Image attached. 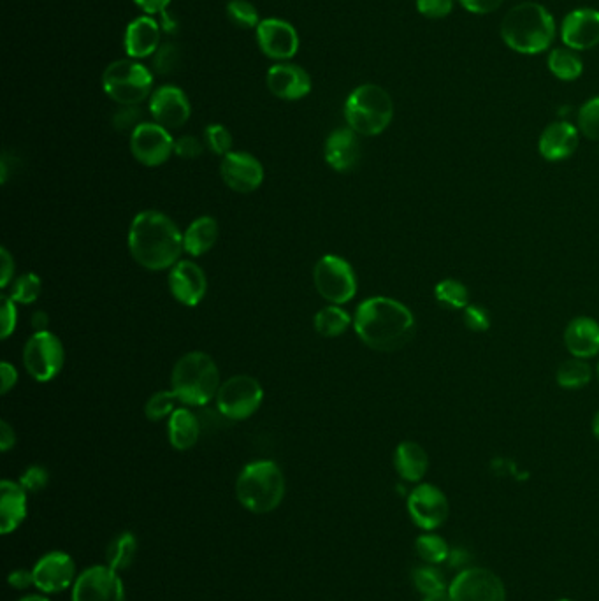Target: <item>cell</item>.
Listing matches in <instances>:
<instances>
[{
	"label": "cell",
	"mask_w": 599,
	"mask_h": 601,
	"mask_svg": "<svg viewBox=\"0 0 599 601\" xmlns=\"http://www.w3.org/2000/svg\"><path fill=\"white\" fill-rule=\"evenodd\" d=\"M355 334L376 352H396L415 336V317L408 306L392 297H369L357 306Z\"/></svg>",
	"instance_id": "1"
},
{
	"label": "cell",
	"mask_w": 599,
	"mask_h": 601,
	"mask_svg": "<svg viewBox=\"0 0 599 601\" xmlns=\"http://www.w3.org/2000/svg\"><path fill=\"white\" fill-rule=\"evenodd\" d=\"M129 252L141 268L166 271L176 266L185 252L183 234L166 213L141 211L130 224Z\"/></svg>",
	"instance_id": "2"
},
{
	"label": "cell",
	"mask_w": 599,
	"mask_h": 601,
	"mask_svg": "<svg viewBox=\"0 0 599 601\" xmlns=\"http://www.w3.org/2000/svg\"><path fill=\"white\" fill-rule=\"evenodd\" d=\"M499 34L510 50L520 55H540L556 39V20L542 4L520 2L506 13Z\"/></svg>",
	"instance_id": "3"
},
{
	"label": "cell",
	"mask_w": 599,
	"mask_h": 601,
	"mask_svg": "<svg viewBox=\"0 0 599 601\" xmlns=\"http://www.w3.org/2000/svg\"><path fill=\"white\" fill-rule=\"evenodd\" d=\"M171 391L187 406H204L217 399L220 371L206 352H188L174 364Z\"/></svg>",
	"instance_id": "4"
},
{
	"label": "cell",
	"mask_w": 599,
	"mask_h": 601,
	"mask_svg": "<svg viewBox=\"0 0 599 601\" xmlns=\"http://www.w3.org/2000/svg\"><path fill=\"white\" fill-rule=\"evenodd\" d=\"M239 503L253 514H269L285 496V477L273 461L246 464L236 482Z\"/></svg>",
	"instance_id": "5"
},
{
	"label": "cell",
	"mask_w": 599,
	"mask_h": 601,
	"mask_svg": "<svg viewBox=\"0 0 599 601\" xmlns=\"http://www.w3.org/2000/svg\"><path fill=\"white\" fill-rule=\"evenodd\" d=\"M345 118L348 127L359 136H378L394 118V102L385 88L366 83L348 95Z\"/></svg>",
	"instance_id": "6"
},
{
	"label": "cell",
	"mask_w": 599,
	"mask_h": 601,
	"mask_svg": "<svg viewBox=\"0 0 599 601\" xmlns=\"http://www.w3.org/2000/svg\"><path fill=\"white\" fill-rule=\"evenodd\" d=\"M102 87L118 104L138 106L152 94L153 76L134 60H116L102 74Z\"/></svg>",
	"instance_id": "7"
},
{
	"label": "cell",
	"mask_w": 599,
	"mask_h": 601,
	"mask_svg": "<svg viewBox=\"0 0 599 601\" xmlns=\"http://www.w3.org/2000/svg\"><path fill=\"white\" fill-rule=\"evenodd\" d=\"M317 292L331 305H347L357 294V276L352 264L340 255H324L313 269Z\"/></svg>",
	"instance_id": "8"
},
{
	"label": "cell",
	"mask_w": 599,
	"mask_h": 601,
	"mask_svg": "<svg viewBox=\"0 0 599 601\" xmlns=\"http://www.w3.org/2000/svg\"><path fill=\"white\" fill-rule=\"evenodd\" d=\"M64 363V345L57 334L50 331L32 334L23 347V366L30 377L41 384L57 378Z\"/></svg>",
	"instance_id": "9"
},
{
	"label": "cell",
	"mask_w": 599,
	"mask_h": 601,
	"mask_svg": "<svg viewBox=\"0 0 599 601\" xmlns=\"http://www.w3.org/2000/svg\"><path fill=\"white\" fill-rule=\"evenodd\" d=\"M264 389L257 378L236 375L220 385L217 394L218 413L229 420H246L259 412Z\"/></svg>",
	"instance_id": "10"
},
{
	"label": "cell",
	"mask_w": 599,
	"mask_h": 601,
	"mask_svg": "<svg viewBox=\"0 0 599 601\" xmlns=\"http://www.w3.org/2000/svg\"><path fill=\"white\" fill-rule=\"evenodd\" d=\"M452 601H506L505 584L496 573L473 566L457 573L448 587Z\"/></svg>",
	"instance_id": "11"
},
{
	"label": "cell",
	"mask_w": 599,
	"mask_h": 601,
	"mask_svg": "<svg viewBox=\"0 0 599 601\" xmlns=\"http://www.w3.org/2000/svg\"><path fill=\"white\" fill-rule=\"evenodd\" d=\"M130 152L139 164L159 167L174 153V139L166 127L155 122H143L130 134Z\"/></svg>",
	"instance_id": "12"
},
{
	"label": "cell",
	"mask_w": 599,
	"mask_h": 601,
	"mask_svg": "<svg viewBox=\"0 0 599 601\" xmlns=\"http://www.w3.org/2000/svg\"><path fill=\"white\" fill-rule=\"evenodd\" d=\"M73 601H125L122 579L109 566H92L74 582Z\"/></svg>",
	"instance_id": "13"
},
{
	"label": "cell",
	"mask_w": 599,
	"mask_h": 601,
	"mask_svg": "<svg viewBox=\"0 0 599 601\" xmlns=\"http://www.w3.org/2000/svg\"><path fill=\"white\" fill-rule=\"evenodd\" d=\"M408 512L412 521L424 531L440 528L448 517V500L440 487L420 484L408 496Z\"/></svg>",
	"instance_id": "14"
},
{
	"label": "cell",
	"mask_w": 599,
	"mask_h": 601,
	"mask_svg": "<svg viewBox=\"0 0 599 601\" xmlns=\"http://www.w3.org/2000/svg\"><path fill=\"white\" fill-rule=\"evenodd\" d=\"M220 176L232 192L252 194L264 182V167L250 153L231 152L222 157Z\"/></svg>",
	"instance_id": "15"
},
{
	"label": "cell",
	"mask_w": 599,
	"mask_h": 601,
	"mask_svg": "<svg viewBox=\"0 0 599 601\" xmlns=\"http://www.w3.org/2000/svg\"><path fill=\"white\" fill-rule=\"evenodd\" d=\"M561 39L564 46L575 51H587L599 44V11L578 8L564 16L561 23Z\"/></svg>",
	"instance_id": "16"
},
{
	"label": "cell",
	"mask_w": 599,
	"mask_h": 601,
	"mask_svg": "<svg viewBox=\"0 0 599 601\" xmlns=\"http://www.w3.org/2000/svg\"><path fill=\"white\" fill-rule=\"evenodd\" d=\"M190 102L181 88L164 85L157 88L150 99V113L155 124L171 129H180L190 118Z\"/></svg>",
	"instance_id": "17"
},
{
	"label": "cell",
	"mask_w": 599,
	"mask_h": 601,
	"mask_svg": "<svg viewBox=\"0 0 599 601\" xmlns=\"http://www.w3.org/2000/svg\"><path fill=\"white\" fill-rule=\"evenodd\" d=\"M169 290L180 305L194 308L208 292V278L195 262L180 261L169 273Z\"/></svg>",
	"instance_id": "18"
},
{
	"label": "cell",
	"mask_w": 599,
	"mask_h": 601,
	"mask_svg": "<svg viewBox=\"0 0 599 601\" xmlns=\"http://www.w3.org/2000/svg\"><path fill=\"white\" fill-rule=\"evenodd\" d=\"M257 41L260 50L269 58L289 60L299 50V36L296 29L285 20L269 18L262 20L257 27Z\"/></svg>",
	"instance_id": "19"
},
{
	"label": "cell",
	"mask_w": 599,
	"mask_h": 601,
	"mask_svg": "<svg viewBox=\"0 0 599 601\" xmlns=\"http://www.w3.org/2000/svg\"><path fill=\"white\" fill-rule=\"evenodd\" d=\"M34 586L43 593H60L71 586L76 577V566L65 552H50L34 566Z\"/></svg>",
	"instance_id": "20"
},
{
	"label": "cell",
	"mask_w": 599,
	"mask_h": 601,
	"mask_svg": "<svg viewBox=\"0 0 599 601\" xmlns=\"http://www.w3.org/2000/svg\"><path fill=\"white\" fill-rule=\"evenodd\" d=\"M325 162L338 173L354 171L361 160L359 134L347 129H336L325 141Z\"/></svg>",
	"instance_id": "21"
},
{
	"label": "cell",
	"mask_w": 599,
	"mask_h": 601,
	"mask_svg": "<svg viewBox=\"0 0 599 601\" xmlns=\"http://www.w3.org/2000/svg\"><path fill=\"white\" fill-rule=\"evenodd\" d=\"M580 143V131L570 122H552L545 127V131L538 141V152L543 159L549 162H561L570 159L577 152Z\"/></svg>",
	"instance_id": "22"
},
{
	"label": "cell",
	"mask_w": 599,
	"mask_h": 601,
	"mask_svg": "<svg viewBox=\"0 0 599 601\" xmlns=\"http://www.w3.org/2000/svg\"><path fill=\"white\" fill-rule=\"evenodd\" d=\"M268 88L283 101H299L311 92L310 74L294 64H276L269 69Z\"/></svg>",
	"instance_id": "23"
},
{
	"label": "cell",
	"mask_w": 599,
	"mask_h": 601,
	"mask_svg": "<svg viewBox=\"0 0 599 601\" xmlns=\"http://www.w3.org/2000/svg\"><path fill=\"white\" fill-rule=\"evenodd\" d=\"M564 345L573 357L591 359L599 354V324L591 317L571 320L564 331Z\"/></svg>",
	"instance_id": "24"
},
{
	"label": "cell",
	"mask_w": 599,
	"mask_h": 601,
	"mask_svg": "<svg viewBox=\"0 0 599 601\" xmlns=\"http://www.w3.org/2000/svg\"><path fill=\"white\" fill-rule=\"evenodd\" d=\"M159 23L152 16H139L125 30V51L130 58H146L160 46Z\"/></svg>",
	"instance_id": "25"
},
{
	"label": "cell",
	"mask_w": 599,
	"mask_h": 601,
	"mask_svg": "<svg viewBox=\"0 0 599 601\" xmlns=\"http://www.w3.org/2000/svg\"><path fill=\"white\" fill-rule=\"evenodd\" d=\"M27 491L20 482L2 480L0 484V529L2 535L13 533L27 515Z\"/></svg>",
	"instance_id": "26"
},
{
	"label": "cell",
	"mask_w": 599,
	"mask_h": 601,
	"mask_svg": "<svg viewBox=\"0 0 599 601\" xmlns=\"http://www.w3.org/2000/svg\"><path fill=\"white\" fill-rule=\"evenodd\" d=\"M394 466L397 475L406 482H420L429 470V456L426 449L417 442H401L394 452Z\"/></svg>",
	"instance_id": "27"
},
{
	"label": "cell",
	"mask_w": 599,
	"mask_h": 601,
	"mask_svg": "<svg viewBox=\"0 0 599 601\" xmlns=\"http://www.w3.org/2000/svg\"><path fill=\"white\" fill-rule=\"evenodd\" d=\"M167 436H169V443L173 445V449H192L201 436V422L197 419V415L190 412L188 408H178L169 417Z\"/></svg>",
	"instance_id": "28"
},
{
	"label": "cell",
	"mask_w": 599,
	"mask_h": 601,
	"mask_svg": "<svg viewBox=\"0 0 599 601\" xmlns=\"http://www.w3.org/2000/svg\"><path fill=\"white\" fill-rule=\"evenodd\" d=\"M218 239V222L213 217H201L188 225L183 234V248L190 257H201L215 247Z\"/></svg>",
	"instance_id": "29"
},
{
	"label": "cell",
	"mask_w": 599,
	"mask_h": 601,
	"mask_svg": "<svg viewBox=\"0 0 599 601\" xmlns=\"http://www.w3.org/2000/svg\"><path fill=\"white\" fill-rule=\"evenodd\" d=\"M547 66L552 76H556L557 80L575 81L584 73V62L578 55L577 51L570 48H556L550 51Z\"/></svg>",
	"instance_id": "30"
},
{
	"label": "cell",
	"mask_w": 599,
	"mask_h": 601,
	"mask_svg": "<svg viewBox=\"0 0 599 601\" xmlns=\"http://www.w3.org/2000/svg\"><path fill=\"white\" fill-rule=\"evenodd\" d=\"M352 322L354 320L350 317V313L338 305L325 306L313 320L315 331L324 338H338L341 334L347 333Z\"/></svg>",
	"instance_id": "31"
},
{
	"label": "cell",
	"mask_w": 599,
	"mask_h": 601,
	"mask_svg": "<svg viewBox=\"0 0 599 601\" xmlns=\"http://www.w3.org/2000/svg\"><path fill=\"white\" fill-rule=\"evenodd\" d=\"M557 385L566 391H578L591 384L592 370L585 359L571 357L564 361L556 373Z\"/></svg>",
	"instance_id": "32"
},
{
	"label": "cell",
	"mask_w": 599,
	"mask_h": 601,
	"mask_svg": "<svg viewBox=\"0 0 599 601\" xmlns=\"http://www.w3.org/2000/svg\"><path fill=\"white\" fill-rule=\"evenodd\" d=\"M138 554V540L132 533H120L115 536L109 544L106 551V561L109 568H113L115 572H123L127 570Z\"/></svg>",
	"instance_id": "33"
},
{
	"label": "cell",
	"mask_w": 599,
	"mask_h": 601,
	"mask_svg": "<svg viewBox=\"0 0 599 601\" xmlns=\"http://www.w3.org/2000/svg\"><path fill=\"white\" fill-rule=\"evenodd\" d=\"M434 299L447 310H464L470 306V290L459 280L447 278L434 287Z\"/></svg>",
	"instance_id": "34"
},
{
	"label": "cell",
	"mask_w": 599,
	"mask_h": 601,
	"mask_svg": "<svg viewBox=\"0 0 599 601\" xmlns=\"http://www.w3.org/2000/svg\"><path fill=\"white\" fill-rule=\"evenodd\" d=\"M415 551L422 561H426L427 565H440V563L448 561V556H450L447 540L443 536L434 535V533L420 535L415 542Z\"/></svg>",
	"instance_id": "35"
},
{
	"label": "cell",
	"mask_w": 599,
	"mask_h": 601,
	"mask_svg": "<svg viewBox=\"0 0 599 601\" xmlns=\"http://www.w3.org/2000/svg\"><path fill=\"white\" fill-rule=\"evenodd\" d=\"M43 294V282L36 273H25L11 283L9 299L16 305H32Z\"/></svg>",
	"instance_id": "36"
},
{
	"label": "cell",
	"mask_w": 599,
	"mask_h": 601,
	"mask_svg": "<svg viewBox=\"0 0 599 601\" xmlns=\"http://www.w3.org/2000/svg\"><path fill=\"white\" fill-rule=\"evenodd\" d=\"M413 586L419 591V593L433 594L440 593V591H447V582L443 573L434 568V565L420 566L415 568L412 573Z\"/></svg>",
	"instance_id": "37"
},
{
	"label": "cell",
	"mask_w": 599,
	"mask_h": 601,
	"mask_svg": "<svg viewBox=\"0 0 599 601\" xmlns=\"http://www.w3.org/2000/svg\"><path fill=\"white\" fill-rule=\"evenodd\" d=\"M180 399L176 398L173 391L155 392L152 398L146 401L145 415L146 419L152 422H159L162 419H169L176 410V403Z\"/></svg>",
	"instance_id": "38"
},
{
	"label": "cell",
	"mask_w": 599,
	"mask_h": 601,
	"mask_svg": "<svg viewBox=\"0 0 599 601\" xmlns=\"http://www.w3.org/2000/svg\"><path fill=\"white\" fill-rule=\"evenodd\" d=\"M227 16L239 29H257L259 27L257 8L248 0H231L227 4Z\"/></svg>",
	"instance_id": "39"
},
{
	"label": "cell",
	"mask_w": 599,
	"mask_h": 601,
	"mask_svg": "<svg viewBox=\"0 0 599 601\" xmlns=\"http://www.w3.org/2000/svg\"><path fill=\"white\" fill-rule=\"evenodd\" d=\"M577 127L580 134L591 141H599V95L585 102L578 111Z\"/></svg>",
	"instance_id": "40"
},
{
	"label": "cell",
	"mask_w": 599,
	"mask_h": 601,
	"mask_svg": "<svg viewBox=\"0 0 599 601\" xmlns=\"http://www.w3.org/2000/svg\"><path fill=\"white\" fill-rule=\"evenodd\" d=\"M204 138H206V146H210L211 152L222 155V157L232 152V134L224 125H208L204 132Z\"/></svg>",
	"instance_id": "41"
},
{
	"label": "cell",
	"mask_w": 599,
	"mask_h": 601,
	"mask_svg": "<svg viewBox=\"0 0 599 601\" xmlns=\"http://www.w3.org/2000/svg\"><path fill=\"white\" fill-rule=\"evenodd\" d=\"M50 482V473L43 466H29L20 477V486L30 494L41 493Z\"/></svg>",
	"instance_id": "42"
},
{
	"label": "cell",
	"mask_w": 599,
	"mask_h": 601,
	"mask_svg": "<svg viewBox=\"0 0 599 601\" xmlns=\"http://www.w3.org/2000/svg\"><path fill=\"white\" fill-rule=\"evenodd\" d=\"M180 62V51L176 48V44L167 43L160 46L155 58H153V67L159 74L173 73Z\"/></svg>",
	"instance_id": "43"
},
{
	"label": "cell",
	"mask_w": 599,
	"mask_h": 601,
	"mask_svg": "<svg viewBox=\"0 0 599 601\" xmlns=\"http://www.w3.org/2000/svg\"><path fill=\"white\" fill-rule=\"evenodd\" d=\"M455 0H417V11L429 20H443L454 11Z\"/></svg>",
	"instance_id": "44"
},
{
	"label": "cell",
	"mask_w": 599,
	"mask_h": 601,
	"mask_svg": "<svg viewBox=\"0 0 599 601\" xmlns=\"http://www.w3.org/2000/svg\"><path fill=\"white\" fill-rule=\"evenodd\" d=\"M462 320H464V326L468 327L473 333H485L491 327L489 312L482 306L470 305L468 308H464Z\"/></svg>",
	"instance_id": "45"
},
{
	"label": "cell",
	"mask_w": 599,
	"mask_h": 601,
	"mask_svg": "<svg viewBox=\"0 0 599 601\" xmlns=\"http://www.w3.org/2000/svg\"><path fill=\"white\" fill-rule=\"evenodd\" d=\"M18 324V310H16L15 301H11L9 296H2V308H0V338L8 340L11 334L16 331Z\"/></svg>",
	"instance_id": "46"
},
{
	"label": "cell",
	"mask_w": 599,
	"mask_h": 601,
	"mask_svg": "<svg viewBox=\"0 0 599 601\" xmlns=\"http://www.w3.org/2000/svg\"><path fill=\"white\" fill-rule=\"evenodd\" d=\"M141 118H143V113H141V109L138 106H123L113 116V125H115V129H118V131L134 132L138 129L139 125L143 124Z\"/></svg>",
	"instance_id": "47"
},
{
	"label": "cell",
	"mask_w": 599,
	"mask_h": 601,
	"mask_svg": "<svg viewBox=\"0 0 599 601\" xmlns=\"http://www.w3.org/2000/svg\"><path fill=\"white\" fill-rule=\"evenodd\" d=\"M204 145L201 143V139L195 138V136H181L180 139L174 141V153L181 157V159H197L199 155H203Z\"/></svg>",
	"instance_id": "48"
},
{
	"label": "cell",
	"mask_w": 599,
	"mask_h": 601,
	"mask_svg": "<svg viewBox=\"0 0 599 601\" xmlns=\"http://www.w3.org/2000/svg\"><path fill=\"white\" fill-rule=\"evenodd\" d=\"M457 2L471 15L484 16L498 11L505 0H457Z\"/></svg>",
	"instance_id": "49"
},
{
	"label": "cell",
	"mask_w": 599,
	"mask_h": 601,
	"mask_svg": "<svg viewBox=\"0 0 599 601\" xmlns=\"http://www.w3.org/2000/svg\"><path fill=\"white\" fill-rule=\"evenodd\" d=\"M15 259L6 247L0 248V287L8 289L9 283L15 280Z\"/></svg>",
	"instance_id": "50"
},
{
	"label": "cell",
	"mask_w": 599,
	"mask_h": 601,
	"mask_svg": "<svg viewBox=\"0 0 599 601\" xmlns=\"http://www.w3.org/2000/svg\"><path fill=\"white\" fill-rule=\"evenodd\" d=\"M0 382H2V385H0L2 394H8L11 389H15L16 382H18V371L8 361L0 364Z\"/></svg>",
	"instance_id": "51"
},
{
	"label": "cell",
	"mask_w": 599,
	"mask_h": 601,
	"mask_svg": "<svg viewBox=\"0 0 599 601\" xmlns=\"http://www.w3.org/2000/svg\"><path fill=\"white\" fill-rule=\"evenodd\" d=\"M34 584V573L29 570H15V572L9 573V586L15 587V589H27V587Z\"/></svg>",
	"instance_id": "52"
},
{
	"label": "cell",
	"mask_w": 599,
	"mask_h": 601,
	"mask_svg": "<svg viewBox=\"0 0 599 601\" xmlns=\"http://www.w3.org/2000/svg\"><path fill=\"white\" fill-rule=\"evenodd\" d=\"M15 443V429L11 428L6 420H2V422H0V450H2V452H8V450L15 447Z\"/></svg>",
	"instance_id": "53"
},
{
	"label": "cell",
	"mask_w": 599,
	"mask_h": 601,
	"mask_svg": "<svg viewBox=\"0 0 599 601\" xmlns=\"http://www.w3.org/2000/svg\"><path fill=\"white\" fill-rule=\"evenodd\" d=\"M134 2L150 16L166 13L167 6L171 4V0H134Z\"/></svg>",
	"instance_id": "54"
},
{
	"label": "cell",
	"mask_w": 599,
	"mask_h": 601,
	"mask_svg": "<svg viewBox=\"0 0 599 601\" xmlns=\"http://www.w3.org/2000/svg\"><path fill=\"white\" fill-rule=\"evenodd\" d=\"M30 324H32L34 333H43V331H48V327H50V317L46 312H36L32 315Z\"/></svg>",
	"instance_id": "55"
},
{
	"label": "cell",
	"mask_w": 599,
	"mask_h": 601,
	"mask_svg": "<svg viewBox=\"0 0 599 601\" xmlns=\"http://www.w3.org/2000/svg\"><path fill=\"white\" fill-rule=\"evenodd\" d=\"M448 561H450V565L452 566H462L468 563V554L464 551H454L450 552V556H448Z\"/></svg>",
	"instance_id": "56"
},
{
	"label": "cell",
	"mask_w": 599,
	"mask_h": 601,
	"mask_svg": "<svg viewBox=\"0 0 599 601\" xmlns=\"http://www.w3.org/2000/svg\"><path fill=\"white\" fill-rule=\"evenodd\" d=\"M422 601H452V598H450L447 589V591H440V593L427 594Z\"/></svg>",
	"instance_id": "57"
},
{
	"label": "cell",
	"mask_w": 599,
	"mask_h": 601,
	"mask_svg": "<svg viewBox=\"0 0 599 601\" xmlns=\"http://www.w3.org/2000/svg\"><path fill=\"white\" fill-rule=\"evenodd\" d=\"M592 435L596 436V440H599V412L596 413V417L592 420Z\"/></svg>",
	"instance_id": "58"
},
{
	"label": "cell",
	"mask_w": 599,
	"mask_h": 601,
	"mask_svg": "<svg viewBox=\"0 0 599 601\" xmlns=\"http://www.w3.org/2000/svg\"><path fill=\"white\" fill-rule=\"evenodd\" d=\"M20 601H48L44 596H39V594H30V596H25Z\"/></svg>",
	"instance_id": "59"
},
{
	"label": "cell",
	"mask_w": 599,
	"mask_h": 601,
	"mask_svg": "<svg viewBox=\"0 0 599 601\" xmlns=\"http://www.w3.org/2000/svg\"><path fill=\"white\" fill-rule=\"evenodd\" d=\"M557 601H571V600H557Z\"/></svg>",
	"instance_id": "60"
},
{
	"label": "cell",
	"mask_w": 599,
	"mask_h": 601,
	"mask_svg": "<svg viewBox=\"0 0 599 601\" xmlns=\"http://www.w3.org/2000/svg\"><path fill=\"white\" fill-rule=\"evenodd\" d=\"M598 378H599V364H598Z\"/></svg>",
	"instance_id": "61"
}]
</instances>
